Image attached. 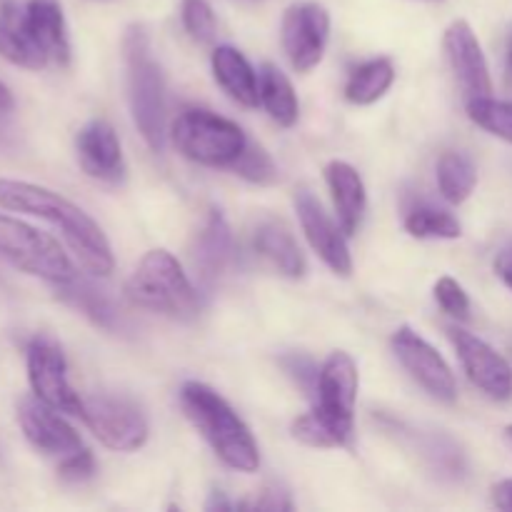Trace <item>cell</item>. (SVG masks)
Instances as JSON below:
<instances>
[{
  "label": "cell",
  "mask_w": 512,
  "mask_h": 512,
  "mask_svg": "<svg viewBox=\"0 0 512 512\" xmlns=\"http://www.w3.org/2000/svg\"><path fill=\"white\" fill-rule=\"evenodd\" d=\"M175 150L208 168H230L248 145V135L233 120L203 108H188L170 128Z\"/></svg>",
  "instance_id": "5"
},
{
  "label": "cell",
  "mask_w": 512,
  "mask_h": 512,
  "mask_svg": "<svg viewBox=\"0 0 512 512\" xmlns=\"http://www.w3.org/2000/svg\"><path fill=\"white\" fill-rule=\"evenodd\" d=\"M213 75L220 88L245 108H258L260 105V78L248 63L243 53L233 45H218L210 55Z\"/></svg>",
  "instance_id": "22"
},
{
  "label": "cell",
  "mask_w": 512,
  "mask_h": 512,
  "mask_svg": "<svg viewBox=\"0 0 512 512\" xmlns=\"http://www.w3.org/2000/svg\"><path fill=\"white\" fill-rule=\"evenodd\" d=\"M290 430H293L295 440H300L303 445H310V448H338L333 433H330L328 425L320 420V415L315 410L295 418Z\"/></svg>",
  "instance_id": "34"
},
{
  "label": "cell",
  "mask_w": 512,
  "mask_h": 512,
  "mask_svg": "<svg viewBox=\"0 0 512 512\" xmlns=\"http://www.w3.org/2000/svg\"><path fill=\"white\" fill-rule=\"evenodd\" d=\"M390 345H393L395 358L403 365L405 373H408L430 398L448 405L458 400V383H455L453 370H450V365L445 363L443 355H440L423 335H418L413 328L403 325V328H398L393 333Z\"/></svg>",
  "instance_id": "9"
},
{
  "label": "cell",
  "mask_w": 512,
  "mask_h": 512,
  "mask_svg": "<svg viewBox=\"0 0 512 512\" xmlns=\"http://www.w3.org/2000/svg\"><path fill=\"white\" fill-rule=\"evenodd\" d=\"M233 508H238V505H233L230 503L228 498H225V493L223 490H213V493H210V498H208V503H205V510H218V512H228V510H233Z\"/></svg>",
  "instance_id": "39"
},
{
  "label": "cell",
  "mask_w": 512,
  "mask_h": 512,
  "mask_svg": "<svg viewBox=\"0 0 512 512\" xmlns=\"http://www.w3.org/2000/svg\"><path fill=\"white\" fill-rule=\"evenodd\" d=\"M493 503H495V508L512 512V478L500 480V483L495 485V488H493Z\"/></svg>",
  "instance_id": "38"
},
{
  "label": "cell",
  "mask_w": 512,
  "mask_h": 512,
  "mask_svg": "<svg viewBox=\"0 0 512 512\" xmlns=\"http://www.w3.org/2000/svg\"><path fill=\"white\" fill-rule=\"evenodd\" d=\"M325 180H328L330 195H333L338 223L345 235H355L363 225L365 208H368V193L358 170L345 160H333L325 165Z\"/></svg>",
  "instance_id": "18"
},
{
  "label": "cell",
  "mask_w": 512,
  "mask_h": 512,
  "mask_svg": "<svg viewBox=\"0 0 512 512\" xmlns=\"http://www.w3.org/2000/svg\"><path fill=\"white\" fill-rule=\"evenodd\" d=\"M93 475H95V458L88 448H80L75 450V453L60 458L58 478L63 480V483L78 485V483H85V480H90Z\"/></svg>",
  "instance_id": "35"
},
{
  "label": "cell",
  "mask_w": 512,
  "mask_h": 512,
  "mask_svg": "<svg viewBox=\"0 0 512 512\" xmlns=\"http://www.w3.org/2000/svg\"><path fill=\"white\" fill-rule=\"evenodd\" d=\"M405 230L420 240H455L463 235V225L448 210L418 205L405 215Z\"/></svg>",
  "instance_id": "27"
},
{
  "label": "cell",
  "mask_w": 512,
  "mask_h": 512,
  "mask_svg": "<svg viewBox=\"0 0 512 512\" xmlns=\"http://www.w3.org/2000/svg\"><path fill=\"white\" fill-rule=\"evenodd\" d=\"M28 380L38 400L68 415L83 413V398L70 388L63 348L48 335H38L28 345Z\"/></svg>",
  "instance_id": "10"
},
{
  "label": "cell",
  "mask_w": 512,
  "mask_h": 512,
  "mask_svg": "<svg viewBox=\"0 0 512 512\" xmlns=\"http://www.w3.org/2000/svg\"><path fill=\"white\" fill-rule=\"evenodd\" d=\"M253 248L260 258L268 260L280 275L285 278H303L308 263L300 250L298 240H295L293 230L278 218L260 220L258 228L253 233Z\"/></svg>",
  "instance_id": "19"
},
{
  "label": "cell",
  "mask_w": 512,
  "mask_h": 512,
  "mask_svg": "<svg viewBox=\"0 0 512 512\" xmlns=\"http://www.w3.org/2000/svg\"><path fill=\"white\" fill-rule=\"evenodd\" d=\"M505 85L512 93V28L508 33V55H505Z\"/></svg>",
  "instance_id": "41"
},
{
  "label": "cell",
  "mask_w": 512,
  "mask_h": 512,
  "mask_svg": "<svg viewBox=\"0 0 512 512\" xmlns=\"http://www.w3.org/2000/svg\"><path fill=\"white\" fill-rule=\"evenodd\" d=\"M493 268H495V273H498V278L512 290V240L498 250Z\"/></svg>",
  "instance_id": "37"
},
{
  "label": "cell",
  "mask_w": 512,
  "mask_h": 512,
  "mask_svg": "<svg viewBox=\"0 0 512 512\" xmlns=\"http://www.w3.org/2000/svg\"><path fill=\"white\" fill-rule=\"evenodd\" d=\"M0 255L23 273L53 285L70 283L78 275L53 235L5 213H0Z\"/></svg>",
  "instance_id": "6"
},
{
  "label": "cell",
  "mask_w": 512,
  "mask_h": 512,
  "mask_svg": "<svg viewBox=\"0 0 512 512\" xmlns=\"http://www.w3.org/2000/svg\"><path fill=\"white\" fill-rule=\"evenodd\" d=\"M18 423L25 440L43 455L65 458V455L83 448L78 430L60 415V410L43 403L35 395L18 403Z\"/></svg>",
  "instance_id": "15"
},
{
  "label": "cell",
  "mask_w": 512,
  "mask_h": 512,
  "mask_svg": "<svg viewBox=\"0 0 512 512\" xmlns=\"http://www.w3.org/2000/svg\"><path fill=\"white\" fill-rule=\"evenodd\" d=\"M295 210H298L300 228H303L310 248L335 275L348 278L353 273V255H350L348 240H345L348 235L343 233V228L333 223V218L325 213L320 200L310 190H300L295 195Z\"/></svg>",
  "instance_id": "13"
},
{
  "label": "cell",
  "mask_w": 512,
  "mask_h": 512,
  "mask_svg": "<svg viewBox=\"0 0 512 512\" xmlns=\"http://www.w3.org/2000/svg\"><path fill=\"white\" fill-rule=\"evenodd\" d=\"M180 20L183 28L195 43H213L215 33H218V20H215L213 8L208 0H183L180 3Z\"/></svg>",
  "instance_id": "31"
},
{
  "label": "cell",
  "mask_w": 512,
  "mask_h": 512,
  "mask_svg": "<svg viewBox=\"0 0 512 512\" xmlns=\"http://www.w3.org/2000/svg\"><path fill=\"white\" fill-rule=\"evenodd\" d=\"M123 58L128 68V103L135 128L150 150L165 148V78L150 53L143 25H130L123 35Z\"/></svg>",
  "instance_id": "3"
},
{
  "label": "cell",
  "mask_w": 512,
  "mask_h": 512,
  "mask_svg": "<svg viewBox=\"0 0 512 512\" xmlns=\"http://www.w3.org/2000/svg\"><path fill=\"white\" fill-rule=\"evenodd\" d=\"M505 435H508V440L512 443V425H508V428H505Z\"/></svg>",
  "instance_id": "42"
},
{
  "label": "cell",
  "mask_w": 512,
  "mask_h": 512,
  "mask_svg": "<svg viewBox=\"0 0 512 512\" xmlns=\"http://www.w3.org/2000/svg\"><path fill=\"white\" fill-rule=\"evenodd\" d=\"M180 405L213 453L238 473H255L260 468V450L253 433L223 395L203 383H185Z\"/></svg>",
  "instance_id": "2"
},
{
  "label": "cell",
  "mask_w": 512,
  "mask_h": 512,
  "mask_svg": "<svg viewBox=\"0 0 512 512\" xmlns=\"http://www.w3.org/2000/svg\"><path fill=\"white\" fill-rule=\"evenodd\" d=\"M0 208L48 220L55 228H60L78 263L90 275L105 278V275L113 273V250H110L103 228L83 208L70 203L55 190L35 183H23V180L0 178Z\"/></svg>",
  "instance_id": "1"
},
{
  "label": "cell",
  "mask_w": 512,
  "mask_h": 512,
  "mask_svg": "<svg viewBox=\"0 0 512 512\" xmlns=\"http://www.w3.org/2000/svg\"><path fill=\"white\" fill-rule=\"evenodd\" d=\"M0 55L25 70H43L50 63L25 23V8L8 0L0 5Z\"/></svg>",
  "instance_id": "21"
},
{
  "label": "cell",
  "mask_w": 512,
  "mask_h": 512,
  "mask_svg": "<svg viewBox=\"0 0 512 512\" xmlns=\"http://www.w3.org/2000/svg\"><path fill=\"white\" fill-rule=\"evenodd\" d=\"M435 300L443 308V313H448L450 318L455 320H468L470 318V298L465 293L463 285L458 283L450 275H443V278L435 283Z\"/></svg>",
  "instance_id": "32"
},
{
  "label": "cell",
  "mask_w": 512,
  "mask_h": 512,
  "mask_svg": "<svg viewBox=\"0 0 512 512\" xmlns=\"http://www.w3.org/2000/svg\"><path fill=\"white\" fill-rule=\"evenodd\" d=\"M75 150L83 173L98 183L120 185L128 175L123 145L108 120L98 118L85 123L75 138Z\"/></svg>",
  "instance_id": "16"
},
{
  "label": "cell",
  "mask_w": 512,
  "mask_h": 512,
  "mask_svg": "<svg viewBox=\"0 0 512 512\" xmlns=\"http://www.w3.org/2000/svg\"><path fill=\"white\" fill-rule=\"evenodd\" d=\"M58 298L68 303L70 308L78 310V313H83L90 323L100 325L105 330L118 328L120 313L113 300H110V295L105 290L95 288L88 280H80L78 275L70 283L58 285Z\"/></svg>",
  "instance_id": "24"
},
{
  "label": "cell",
  "mask_w": 512,
  "mask_h": 512,
  "mask_svg": "<svg viewBox=\"0 0 512 512\" xmlns=\"http://www.w3.org/2000/svg\"><path fill=\"white\" fill-rule=\"evenodd\" d=\"M443 45L450 68H453V75L458 80L460 90L465 93V98H488L493 93V78H490L483 45H480L478 35L470 28L468 20L450 23V28L445 30Z\"/></svg>",
  "instance_id": "14"
},
{
  "label": "cell",
  "mask_w": 512,
  "mask_h": 512,
  "mask_svg": "<svg viewBox=\"0 0 512 512\" xmlns=\"http://www.w3.org/2000/svg\"><path fill=\"white\" fill-rule=\"evenodd\" d=\"M80 418L90 428V433L110 450L118 453H135L148 443V420L143 410L128 398L120 395H90L83 398Z\"/></svg>",
  "instance_id": "8"
},
{
  "label": "cell",
  "mask_w": 512,
  "mask_h": 512,
  "mask_svg": "<svg viewBox=\"0 0 512 512\" xmlns=\"http://www.w3.org/2000/svg\"><path fill=\"white\" fill-rule=\"evenodd\" d=\"M330 38V13L320 3H295L285 10L280 40L290 65L308 73L323 60Z\"/></svg>",
  "instance_id": "11"
},
{
  "label": "cell",
  "mask_w": 512,
  "mask_h": 512,
  "mask_svg": "<svg viewBox=\"0 0 512 512\" xmlns=\"http://www.w3.org/2000/svg\"><path fill=\"white\" fill-rule=\"evenodd\" d=\"M230 170L255 185H273L278 183L280 178L275 160L270 158V153H265L263 145L253 143V140H248V145H245V150L240 153V158L230 165Z\"/></svg>",
  "instance_id": "29"
},
{
  "label": "cell",
  "mask_w": 512,
  "mask_h": 512,
  "mask_svg": "<svg viewBox=\"0 0 512 512\" xmlns=\"http://www.w3.org/2000/svg\"><path fill=\"white\" fill-rule=\"evenodd\" d=\"M233 258V230L218 208H210L193 243V268L203 285L218 283Z\"/></svg>",
  "instance_id": "17"
},
{
  "label": "cell",
  "mask_w": 512,
  "mask_h": 512,
  "mask_svg": "<svg viewBox=\"0 0 512 512\" xmlns=\"http://www.w3.org/2000/svg\"><path fill=\"white\" fill-rule=\"evenodd\" d=\"M13 105H15L13 93H10L8 85H5L3 80H0V115L10 113V110H13Z\"/></svg>",
  "instance_id": "40"
},
{
  "label": "cell",
  "mask_w": 512,
  "mask_h": 512,
  "mask_svg": "<svg viewBox=\"0 0 512 512\" xmlns=\"http://www.w3.org/2000/svg\"><path fill=\"white\" fill-rule=\"evenodd\" d=\"M125 298L150 313L173 320H193L200 310L198 290L173 253L158 248L143 255L125 283Z\"/></svg>",
  "instance_id": "4"
},
{
  "label": "cell",
  "mask_w": 512,
  "mask_h": 512,
  "mask_svg": "<svg viewBox=\"0 0 512 512\" xmlns=\"http://www.w3.org/2000/svg\"><path fill=\"white\" fill-rule=\"evenodd\" d=\"M358 365L343 350L330 353L320 365L315 413L333 433L338 448H350L355 435V400H358Z\"/></svg>",
  "instance_id": "7"
},
{
  "label": "cell",
  "mask_w": 512,
  "mask_h": 512,
  "mask_svg": "<svg viewBox=\"0 0 512 512\" xmlns=\"http://www.w3.org/2000/svg\"><path fill=\"white\" fill-rule=\"evenodd\" d=\"M423 455L430 463V468L438 475H443V478L455 480L465 473L463 453H460L458 445L450 438H445V435H433V438L425 440Z\"/></svg>",
  "instance_id": "30"
},
{
  "label": "cell",
  "mask_w": 512,
  "mask_h": 512,
  "mask_svg": "<svg viewBox=\"0 0 512 512\" xmlns=\"http://www.w3.org/2000/svg\"><path fill=\"white\" fill-rule=\"evenodd\" d=\"M448 335L453 340L455 350H458V358L463 363V370L470 383L478 390H483L490 400H498V403L510 400L512 368L508 360L498 350L490 348L483 338L458 328V325H450Z\"/></svg>",
  "instance_id": "12"
},
{
  "label": "cell",
  "mask_w": 512,
  "mask_h": 512,
  "mask_svg": "<svg viewBox=\"0 0 512 512\" xmlns=\"http://www.w3.org/2000/svg\"><path fill=\"white\" fill-rule=\"evenodd\" d=\"M478 185V170L463 153H443L438 160V188L450 205H463Z\"/></svg>",
  "instance_id": "26"
},
{
  "label": "cell",
  "mask_w": 512,
  "mask_h": 512,
  "mask_svg": "<svg viewBox=\"0 0 512 512\" xmlns=\"http://www.w3.org/2000/svg\"><path fill=\"white\" fill-rule=\"evenodd\" d=\"M468 115L478 128L495 138L512 143V103L510 100H495L493 95L488 98L468 100Z\"/></svg>",
  "instance_id": "28"
},
{
  "label": "cell",
  "mask_w": 512,
  "mask_h": 512,
  "mask_svg": "<svg viewBox=\"0 0 512 512\" xmlns=\"http://www.w3.org/2000/svg\"><path fill=\"white\" fill-rule=\"evenodd\" d=\"M23 8L25 23H28L35 43L48 55L50 63L65 68L70 63V40L63 8H60L58 0H28Z\"/></svg>",
  "instance_id": "20"
},
{
  "label": "cell",
  "mask_w": 512,
  "mask_h": 512,
  "mask_svg": "<svg viewBox=\"0 0 512 512\" xmlns=\"http://www.w3.org/2000/svg\"><path fill=\"white\" fill-rule=\"evenodd\" d=\"M240 510H265V512H290L293 510V500H290V493L283 488V485H265L260 490L258 498L253 503H240Z\"/></svg>",
  "instance_id": "36"
},
{
  "label": "cell",
  "mask_w": 512,
  "mask_h": 512,
  "mask_svg": "<svg viewBox=\"0 0 512 512\" xmlns=\"http://www.w3.org/2000/svg\"><path fill=\"white\" fill-rule=\"evenodd\" d=\"M100 3H105V0H100Z\"/></svg>",
  "instance_id": "43"
},
{
  "label": "cell",
  "mask_w": 512,
  "mask_h": 512,
  "mask_svg": "<svg viewBox=\"0 0 512 512\" xmlns=\"http://www.w3.org/2000/svg\"><path fill=\"white\" fill-rule=\"evenodd\" d=\"M280 365H283L285 373H288L290 378L303 388V393L315 403V398H318V378H320V368L315 365V360L303 353H290L280 358Z\"/></svg>",
  "instance_id": "33"
},
{
  "label": "cell",
  "mask_w": 512,
  "mask_h": 512,
  "mask_svg": "<svg viewBox=\"0 0 512 512\" xmlns=\"http://www.w3.org/2000/svg\"><path fill=\"white\" fill-rule=\"evenodd\" d=\"M395 83L393 60L373 58L360 63L345 83V98L353 105H373Z\"/></svg>",
  "instance_id": "25"
},
{
  "label": "cell",
  "mask_w": 512,
  "mask_h": 512,
  "mask_svg": "<svg viewBox=\"0 0 512 512\" xmlns=\"http://www.w3.org/2000/svg\"><path fill=\"white\" fill-rule=\"evenodd\" d=\"M260 78V105L268 110L270 118L283 128H293L298 123L300 103L288 75L273 63H265L258 73Z\"/></svg>",
  "instance_id": "23"
}]
</instances>
